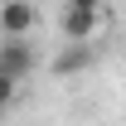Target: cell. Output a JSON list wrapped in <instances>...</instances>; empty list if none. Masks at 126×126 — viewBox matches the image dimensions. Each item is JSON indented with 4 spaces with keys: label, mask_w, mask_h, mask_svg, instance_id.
I'll use <instances>...</instances> for the list:
<instances>
[{
    "label": "cell",
    "mask_w": 126,
    "mask_h": 126,
    "mask_svg": "<svg viewBox=\"0 0 126 126\" xmlns=\"http://www.w3.org/2000/svg\"><path fill=\"white\" fill-rule=\"evenodd\" d=\"M58 29L68 44H92L97 34H102V10H78V5H63V19Z\"/></svg>",
    "instance_id": "6da1fadb"
},
{
    "label": "cell",
    "mask_w": 126,
    "mask_h": 126,
    "mask_svg": "<svg viewBox=\"0 0 126 126\" xmlns=\"http://www.w3.org/2000/svg\"><path fill=\"white\" fill-rule=\"evenodd\" d=\"M34 63H39V53H34L29 39H0V73H10L15 82H24L34 73Z\"/></svg>",
    "instance_id": "7a4b0ae2"
},
{
    "label": "cell",
    "mask_w": 126,
    "mask_h": 126,
    "mask_svg": "<svg viewBox=\"0 0 126 126\" xmlns=\"http://www.w3.org/2000/svg\"><path fill=\"white\" fill-rule=\"evenodd\" d=\"M34 5L29 0H0V34L5 39H29V29H34Z\"/></svg>",
    "instance_id": "3957f363"
},
{
    "label": "cell",
    "mask_w": 126,
    "mask_h": 126,
    "mask_svg": "<svg viewBox=\"0 0 126 126\" xmlns=\"http://www.w3.org/2000/svg\"><path fill=\"white\" fill-rule=\"evenodd\" d=\"M92 44H68V48H58L53 53V63H48V73L53 78H78V73H87L92 68Z\"/></svg>",
    "instance_id": "277c9868"
},
{
    "label": "cell",
    "mask_w": 126,
    "mask_h": 126,
    "mask_svg": "<svg viewBox=\"0 0 126 126\" xmlns=\"http://www.w3.org/2000/svg\"><path fill=\"white\" fill-rule=\"evenodd\" d=\"M15 87H19V82L10 78V73H0V102H5V107H10V102H15Z\"/></svg>",
    "instance_id": "5b68a950"
},
{
    "label": "cell",
    "mask_w": 126,
    "mask_h": 126,
    "mask_svg": "<svg viewBox=\"0 0 126 126\" xmlns=\"http://www.w3.org/2000/svg\"><path fill=\"white\" fill-rule=\"evenodd\" d=\"M63 5H78V10H102V0H63Z\"/></svg>",
    "instance_id": "8992f818"
},
{
    "label": "cell",
    "mask_w": 126,
    "mask_h": 126,
    "mask_svg": "<svg viewBox=\"0 0 126 126\" xmlns=\"http://www.w3.org/2000/svg\"><path fill=\"white\" fill-rule=\"evenodd\" d=\"M5 116H10V107H5V102H0V121H5Z\"/></svg>",
    "instance_id": "52a82bcc"
}]
</instances>
